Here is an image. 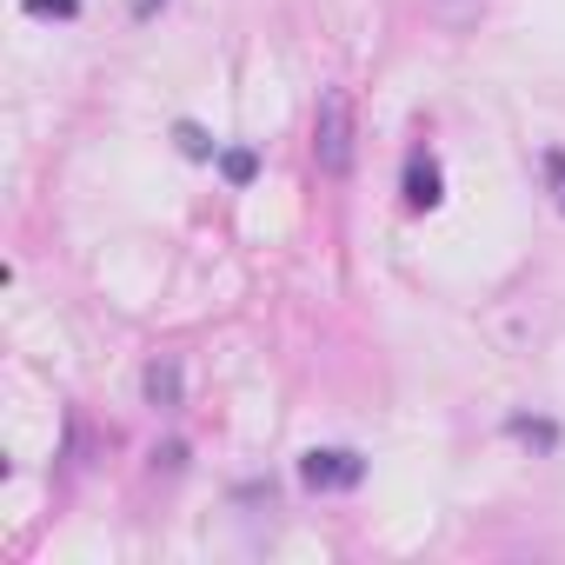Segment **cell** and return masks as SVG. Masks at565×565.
Wrapping results in <instances>:
<instances>
[{
    "label": "cell",
    "instance_id": "6da1fadb",
    "mask_svg": "<svg viewBox=\"0 0 565 565\" xmlns=\"http://www.w3.org/2000/svg\"><path fill=\"white\" fill-rule=\"evenodd\" d=\"M313 160H320V173H347L353 167V100H347V87H327L320 94V114H313Z\"/></svg>",
    "mask_w": 565,
    "mask_h": 565
},
{
    "label": "cell",
    "instance_id": "7a4b0ae2",
    "mask_svg": "<svg viewBox=\"0 0 565 565\" xmlns=\"http://www.w3.org/2000/svg\"><path fill=\"white\" fill-rule=\"evenodd\" d=\"M300 479H307L313 492H353V486L366 479V459H360L353 446H320V452L300 459Z\"/></svg>",
    "mask_w": 565,
    "mask_h": 565
},
{
    "label": "cell",
    "instance_id": "3957f363",
    "mask_svg": "<svg viewBox=\"0 0 565 565\" xmlns=\"http://www.w3.org/2000/svg\"><path fill=\"white\" fill-rule=\"evenodd\" d=\"M439 186H446V173H439V160H433L426 147H413V160H406V206H413V213H426V206H439Z\"/></svg>",
    "mask_w": 565,
    "mask_h": 565
},
{
    "label": "cell",
    "instance_id": "277c9868",
    "mask_svg": "<svg viewBox=\"0 0 565 565\" xmlns=\"http://www.w3.org/2000/svg\"><path fill=\"white\" fill-rule=\"evenodd\" d=\"M147 399H153V406H173V399H180V366H173V360H153V366H147Z\"/></svg>",
    "mask_w": 565,
    "mask_h": 565
},
{
    "label": "cell",
    "instance_id": "5b68a950",
    "mask_svg": "<svg viewBox=\"0 0 565 565\" xmlns=\"http://www.w3.org/2000/svg\"><path fill=\"white\" fill-rule=\"evenodd\" d=\"M545 186H552V200H558V213H565V147L545 153Z\"/></svg>",
    "mask_w": 565,
    "mask_h": 565
},
{
    "label": "cell",
    "instance_id": "8992f818",
    "mask_svg": "<svg viewBox=\"0 0 565 565\" xmlns=\"http://www.w3.org/2000/svg\"><path fill=\"white\" fill-rule=\"evenodd\" d=\"M433 8H439V21H452V28H466L479 8H486V0H433Z\"/></svg>",
    "mask_w": 565,
    "mask_h": 565
},
{
    "label": "cell",
    "instance_id": "52a82bcc",
    "mask_svg": "<svg viewBox=\"0 0 565 565\" xmlns=\"http://www.w3.org/2000/svg\"><path fill=\"white\" fill-rule=\"evenodd\" d=\"M220 167H226V180H253V167H259V160H253L246 147H233V153H226Z\"/></svg>",
    "mask_w": 565,
    "mask_h": 565
},
{
    "label": "cell",
    "instance_id": "ba28073f",
    "mask_svg": "<svg viewBox=\"0 0 565 565\" xmlns=\"http://www.w3.org/2000/svg\"><path fill=\"white\" fill-rule=\"evenodd\" d=\"M28 14H61V21H74L81 0H28Z\"/></svg>",
    "mask_w": 565,
    "mask_h": 565
},
{
    "label": "cell",
    "instance_id": "9c48e42d",
    "mask_svg": "<svg viewBox=\"0 0 565 565\" xmlns=\"http://www.w3.org/2000/svg\"><path fill=\"white\" fill-rule=\"evenodd\" d=\"M512 433H525V439H532V446H552V439H558V433H552V426H545V419H512Z\"/></svg>",
    "mask_w": 565,
    "mask_h": 565
},
{
    "label": "cell",
    "instance_id": "30bf717a",
    "mask_svg": "<svg viewBox=\"0 0 565 565\" xmlns=\"http://www.w3.org/2000/svg\"><path fill=\"white\" fill-rule=\"evenodd\" d=\"M180 147H186V153H193V160H206V153H213V147H206V134H200V127H180Z\"/></svg>",
    "mask_w": 565,
    "mask_h": 565
},
{
    "label": "cell",
    "instance_id": "8fae6325",
    "mask_svg": "<svg viewBox=\"0 0 565 565\" xmlns=\"http://www.w3.org/2000/svg\"><path fill=\"white\" fill-rule=\"evenodd\" d=\"M134 14H153V0H134Z\"/></svg>",
    "mask_w": 565,
    "mask_h": 565
}]
</instances>
